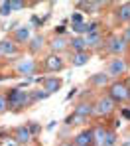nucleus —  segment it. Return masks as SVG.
Here are the masks:
<instances>
[{
  "instance_id": "obj_1",
  "label": "nucleus",
  "mask_w": 130,
  "mask_h": 146,
  "mask_svg": "<svg viewBox=\"0 0 130 146\" xmlns=\"http://www.w3.org/2000/svg\"><path fill=\"white\" fill-rule=\"evenodd\" d=\"M6 97H8V109H12V111H22V109H26L30 105H34L32 93L24 91L22 87L10 89V93H8Z\"/></svg>"
},
{
  "instance_id": "obj_2",
  "label": "nucleus",
  "mask_w": 130,
  "mask_h": 146,
  "mask_svg": "<svg viewBox=\"0 0 130 146\" xmlns=\"http://www.w3.org/2000/svg\"><path fill=\"white\" fill-rule=\"evenodd\" d=\"M108 97L112 99L114 103H124V101L130 99V89L126 87L124 81H114L108 87Z\"/></svg>"
},
{
  "instance_id": "obj_3",
  "label": "nucleus",
  "mask_w": 130,
  "mask_h": 146,
  "mask_svg": "<svg viewBox=\"0 0 130 146\" xmlns=\"http://www.w3.org/2000/svg\"><path fill=\"white\" fill-rule=\"evenodd\" d=\"M114 109H116V103L108 97V95L99 97L97 103H95V115L97 117H110L114 113Z\"/></svg>"
},
{
  "instance_id": "obj_4",
  "label": "nucleus",
  "mask_w": 130,
  "mask_h": 146,
  "mask_svg": "<svg viewBox=\"0 0 130 146\" xmlns=\"http://www.w3.org/2000/svg\"><path fill=\"white\" fill-rule=\"evenodd\" d=\"M126 69H128V61L124 57H112L108 61V65H106L108 77H120V75L126 73Z\"/></svg>"
},
{
  "instance_id": "obj_5",
  "label": "nucleus",
  "mask_w": 130,
  "mask_h": 146,
  "mask_svg": "<svg viewBox=\"0 0 130 146\" xmlns=\"http://www.w3.org/2000/svg\"><path fill=\"white\" fill-rule=\"evenodd\" d=\"M126 42H124V38L122 36H110L108 40H106V49L112 53V55H120L124 49H126Z\"/></svg>"
},
{
  "instance_id": "obj_6",
  "label": "nucleus",
  "mask_w": 130,
  "mask_h": 146,
  "mask_svg": "<svg viewBox=\"0 0 130 146\" xmlns=\"http://www.w3.org/2000/svg\"><path fill=\"white\" fill-rule=\"evenodd\" d=\"M73 142H75V146H95V132H93V128H85V130L77 132Z\"/></svg>"
},
{
  "instance_id": "obj_7",
  "label": "nucleus",
  "mask_w": 130,
  "mask_h": 146,
  "mask_svg": "<svg viewBox=\"0 0 130 146\" xmlns=\"http://www.w3.org/2000/svg\"><path fill=\"white\" fill-rule=\"evenodd\" d=\"M63 57H59L57 53H49L48 57H46V63H44V67H46V71L49 73H55V71H61L63 69Z\"/></svg>"
},
{
  "instance_id": "obj_8",
  "label": "nucleus",
  "mask_w": 130,
  "mask_h": 146,
  "mask_svg": "<svg viewBox=\"0 0 130 146\" xmlns=\"http://www.w3.org/2000/svg\"><path fill=\"white\" fill-rule=\"evenodd\" d=\"M32 138H34V136H32L28 124H20V126L14 128V140H16L18 144H30Z\"/></svg>"
},
{
  "instance_id": "obj_9",
  "label": "nucleus",
  "mask_w": 130,
  "mask_h": 146,
  "mask_svg": "<svg viewBox=\"0 0 130 146\" xmlns=\"http://www.w3.org/2000/svg\"><path fill=\"white\" fill-rule=\"evenodd\" d=\"M73 113L91 119V117L95 115V103H91V101H79L77 105H75V109H73Z\"/></svg>"
},
{
  "instance_id": "obj_10",
  "label": "nucleus",
  "mask_w": 130,
  "mask_h": 146,
  "mask_svg": "<svg viewBox=\"0 0 130 146\" xmlns=\"http://www.w3.org/2000/svg\"><path fill=\"white\" fill-rule=\"evenodd\" d=\"M0 51H2V55L16 57V55H18V44H16L14 40L6 38V40H2V42H0Z\"/></svg>"
},
{
  "instance_id": "obj_11",
  "label": "nucleus",
  "mask_w": 130,
  "mask_h": 146,
  "mask_svg": "<svg viewBox=\"0 0 130 146\" xmlns=\"http://www.w3.org/2000/svg\"><path fill=\"white\" fill-rule=\"evenodd\" d=\"M69 48V40H65L63 36H55L51 42H49V49H51L53 53H61V51H65V49Z\"/></svg>"
},
{
  "instance_id": "obj_12",
  "label": "nucleus",
  "mask_w": 130,
  "mask_h": 146,
  "mask_svg": "<svg viewBox=\"0 0 130 146\" xmlns=\"http://www.w3.org/2000/svg\"><path fill=\"white\" fill-rule=\"evenodd\" d=\"M69 48L73 49V53H83V51H89V46H87V40L83 36H75L69 40Z\"/></svg>"
},
{
  "instance_id": "obj_13",
  "label": "nucleus",
  "mask_w": 130,
  "mask_h": 146,
  "mask_svg": "<svg viewBox=\"0 0 130 146\" xmlns=\"http://www.w3.org/2000/svg\"><path fill=\"white\" fill-rule=\"evenodd\" d=\"M89 85H93V87H97V89H104L106 85H108V73H95V75H91L89 77Z\"/></svg>"
},
{
  "instance_id": "obj_14",
  "label": "nucleus",
  "mask_w": 130,
  "mask_h": 146,
  "mask_svg": "<svg viewBox=\"0 0 130 146\" xmlns=\"http://www.w3.org/2000/svg\"><path fill=\"white\" fill-rule=\"evenodd\" d=\"M42 85H44V89H46L49 95H53V93H57V91L61 89V79H59V77H46Z\"/></svg>"
},
{
  "instance_id": "obj_15",
  "label": "nucleus",
  "mask_w": 130,
  "mask_h": 146,
  "mask_svg": "<svg viewBox=\"0 0 130 146\" xmlns=\"http://www.w3.org/2000/svg\"><path fill=\"white\" fill-rule=\"evenodd\" d=\"M16 44H30V28L28 26H20L16 32H14V38H12Z\"/></svg>"
},
{
  "instance_id": "obj_16",
  "label": "nucleus",
  "mask_w": 130,
  "mask_h": 146,
  "mask_svg": "<svg viewBox=\"0 0 130 146\" xmlns=\"http://www.w3.org/2000/svg\"><path fill=\"white\" fill-rule=\"evenodd\" d=\"M85 40H87L89 49H99V48H101V44H103V34H101V32L87 34V36H85Z\"/></svg>"
},
{
  "instance_id": "obj_17",
  "label": "nucleus",
  "mask_w": 130,
  "mask_h": 146,
  "mask_svg": "<svg viewBox=\"0 0 130 146\" xmlns=\"http://www.w3.org/2000/svg\"><path fill=\"white\" fill-rule=\"evenodd\" d=\"M93 132H95V146H104L108 128H104L103 124H97V126H93Z\"/></svg>"
},
{
  "instance_id": "obj_18",
  "label": "nucleus",
  "mask_w": 130,
  "mask_h": 146,
  "mask_svg": "<svg viewBox=\"0 0 130 146\" xmlns=\"http://www.w3.org/2000/svg\"><path fill=\"white\" fill-rule=\"evenodd\" d=\"M44 46H46V38L40 34V36H34L32 40H30V44H28V48H30V51L32 53H40L42 49H44Z\"/></svg>"
},
{
  "instance_id": "obj_19",
  "label": "nucleus",
  "mask_w": 130,
  "mask_h": 146,
  "mask_svg": "<svg viewBox=\"0 0 130 146\" xmlns=\"http://www.w3.org/2000/svg\"><path fill=\"white\" fill-rule=\"evenodd\" d=\"M36 61L34 59H26V61H22V63H18V73L20 75H32V73H36Z\"/></svg>"
},
{
  "instance_id": "obj_20",
  "label": "nucleus",
  "mask_w": 130,
  "mask_h": 146,
  "mask_svg": "<svg viewBox=\"0 0 130 146\" xmlns=\"http://www.w3.org/2000/svg\"><path fill=\"white\" fill-rule=\"evenodd\" d=\"M116 18L120 22H130V2H122L116 8Z\"/></svg>"
},
{
  "instance_id": "obj_21",
  "label": "nucleus",
  "mask_w": 130,
  "mask_h": 146,
  "mask_svg": "<svg viewBox=\"0 0 130 146\" xmlns=\"http://www.w3.org/2000/svg\"><path fill=\"white\" fill-rule=\"evenodd\" d=\"M89 122V117H83V115H77V113H71L67 119H65V126H79V124H85Z\"/></svg>"
},
{
  "instance_id": "obj_22",
  "label": "nucleus",
  "mask_w": 130,
  "mask_h": 146,
  "mask_svg": "<svg viewBox=\"0 0 130 146\" xmlns=\"http://www.w3.org/2000/svg\"><path fill=\"white\" fill-rule=\"evenodd\" d=\"M89 59H91V53H89V51H83V53H73L71 63H73V67H81V65L89 63Z\"/></svg>"
},
{
  "instance_id": "obj_23",
  "label": "nucleus",
  "mask_w": 130,
  "mask_h": 146,
  "mask_svg": "<svg viewBox=\"0 0 130 146\" xmlns=\"http://www.w3.org/2000/svg\"><path fill=\"white\" fill-rule=\"evenodd\" d=\"M75 6L77 8H83L85 14H93V12H97L99 6H103V2H77Z\"/></svg>"
},
{
  "instance_id": "obj_24",
  "label": "nucleus",
  "mask_w": 130,
  "mask_h": 146,
  "mask_svg": "<svg viewBox=\"0 0 130 146\" xmlns=\"http://www.w3.org/2000/svg\"><path fill=\"white\" fill-rule=\"evenodd\" d=\"M12 12H14V8H12V2L10 0L0 2V16H10Z\"/></svg>"
},
{
  "instance_id": "obj_25",
  "label": "nucleus",
  "mask_w": 130,
  "mask_h": 146,
  "mask_svg": "<svg viewBox=\"0 0 130 146\" xmlns=\"http://www.w3.org/2000/svg\"><path fill=\"white\" fill-rule=\"evenodd\" d=\"M0 146H20L14 136H6V134H0Z\"/></svg>"
},
{
  "instance_id": "obj_26",
  "label": "nucleus",
  "mask_w": 130,
  "mask_h": 146,
  "mask_svg": "<svg viewBox=\"0 0 130 146\" xmlns=\"http://www.w3.org/2000/svg\"><path fill=\"white\" fill-rule=\"evenodd\" d=\"M71 30L81 36V34H87V32H89V24H87V22H83V24H71Z\"/></svg>"
},
{
  "instance_id": "obj_27",
  "label": "nucleus",
  "mask_w": 130,
  "mask_h": 146,
  "mask_svg": "<svg viewBox=\"0 0 130 146\" xmlns=\"http://www.w3.org/2000/svg\"><path fill=\"white\" fill-rule=\"evenodd\" d=\"M48 97H49V93H48L46 89H44V91H42V89H38V91H34V93H32L34 103H36V101H44V99H48Z\"/></svg>"
},
{
  "instance_id": "obj_28",
  "label": "nucleus",
  "mask_w": 130,
  "mask_h": 146,
  "mask_svg": "<svg viewBox=\"0 0 130 146\" xmlns=\"http://www.w3.org/2000/svg\"><path fill=\"white\" fill-rule=\"evenodd\" d=\"M116 132L114 130H108V134H106V140H104V146H114L116 144Z\"/></svg>"
},
{
  "instance_id": "obj_29",
  "label": "nucleus",
  "mask_w": 130,
  "mask_h": 146,
  "mask_svg": "<svg viewBox=\"0 0 130 146\" xmlns=\"http://www.w3.org/2000/svg\"><path fill=\"white\" fill-rule=\"evenodd\" d=\"M28 128H30L32 136H38V134H40V130H42V126H40L36 121H30V122H28Z\"/></svg>"
},
{
  "instance_id": "obj_30",
  "label": "nucleus",
  "mask_w": 130,
  "mask_h": 146,
  "mask_svg": "<svg viewBox=\"0 0 130 146\" xmlns=\"http://www.w3.org/2000/svg\"><path fill=\"white\" fill-rule=\"evenodd\" d=\"M6 111H8V97L0 93V115L6 113Z\"/></svg>"
},
{
  "instance_id": "obj_31",
  "label": "nucleus",
  "mask_w": 130,
  "mask_h": 146,
  "mask_svg": "<svg viewBox=\"0 0 130 146\" xmlns=\"http://www.w3.org/2000/svg\"><path fill=\"white\" fill-rule=\"evenodd\" d=\"M71 24H83V14L81 12H73L71 14Z\"/></svg>"
},
{
  "instance_id": "obj_32",
  "label": "nucleus",
  "mask_w": 130,
  "mask_h": 146,
  "mask_svg": "<svg viewBox=\"0 0 130 146\" xmlns=\"http://www.w3.org/2000/svg\"><path fill=\"white\" fill-rule=\"evenodd\" d=\"M10 2H12L14 12H16V10H22V8H26V2H22V0H10Z\"/></svg>"
},
{
  "instance_id": "obj_33",
  "label": "nucleus",
  "mask_w": 130,
  "mask_h": 146,
  "mask_svg": "<svg viewBox=\"0 0 130 146\" xmlns=\"http://www.w3.org/2000/svg\"><path fill=\"white\" fill-rule=\"evenodd\" d=\"M120 36L124 38V42H126V44H130V26L124 30V32H122V34H120Z\"/></svg>"
},
{
  "instance_id": "obj_34",
  "label": "nucleus",
  "mask_w": 130,
  "mask_h": 146,
  "mask_svg": "<svg viewBox=\"0 0 130 146\" xmlns=\"http://www.w3.org/2000/svg\"><path fill=\"white\" fill-rule=\"evenodd\" d=\"M120 115H122V117H124L126 121H130V109H126V107H122V109H120Z\"/></svg>"
},
{
  "instance_id": "obj_35",
  "label": "nucleus",
  "mask_w": 130,
  "mask_h": 146,
  "mask_svg": "<svg viewBox=\"0 0 130 146\" xmlns=\"http://www.w3.org/2000/svg\"><path fill=\"white\" fill-rule=\"evenodd\" d=\"M63 32H65V24H61V26L55 28V36H63Z\"/></svg>"
},
{
  "instance_id": "obj_36",
  "label": "nucleus",
  "mask_w": 130,
  "mask_h": 146,
  "mask_svg": "<svg viewBox=\"0 0 130 146\" xmlns=\"http://www.w3.org/2000/svg\"><path fill=\"white\" fill-rule=\"evenodd\" d=\"M75 95H77V87H73V89H71V91L67 93V97H65V99L69 101V99H73V97H75Z\"/></svg>"
},
{
  "instance_id": "obj_37",
  "label": "nucleus",
  "mask_w": 130,
  "mask_h": 146,
  "mask_svg": "<svg viewBox=\"0 0 130 146\" xmlns=\"http://www.w3.org/2000/svg\"><path fill=\"white\" fill-rule=\"evenodd\" d=\"M59 146H75V142L73 140H65V142H61Z\"/></svg>"
},
{
  "instance_id": "obj_38",
  "label": "nucleus",
  "mask_w": 130,
  "mask_h": 146,
  "mask_svg": "<svg viewBox=\"0 0 130 146\" xmlns=\"http://www.w3.org/2000/svg\"><path fill=\"white\" fill-rule=\"evenodd\" d=\"M128 55H130V53H128ZM128 65H130V57H128Z\"/></svg>"
},
{
  "instance_id": "obj_39",
  "label": "nucleus",
  "mask_w": 130,
  "mask_h": 146,
  "mask_svg": "<svg viewBox=\"0 0 130 146\" xmlns=\"http://www.w3.org/2000/svg\"><path fill=\"white\" fill-rule=\"evenodd\" d=\"M0 55H2V51H0Z\"/></svg>"
}]
</instances>
